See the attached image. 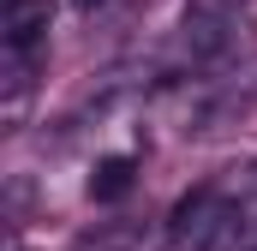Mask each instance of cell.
Here are the masks:
<instances>
[{
  "label": "cell",
  "instance_id": "1",
  "mask_svg": "<svg viewBox=\"0 0 257 251\" xmlns=\"http://www.w3.org/2000/svg\"><path fill=\"white\" fill-rule=\"evenodd\" d=\"M168 239L180 251H257V162L192 186L168 215Z\"/></svg>",
  "mask_w": 257,
  "mask_h": 251
},
{
  "label": "cell",
  "instance_id": "2",
  "mask_svg": "<svg viewBox=\"0 0 257 251\" xmlns=\"http://www.w3.org/2000/svg\"><path fill=\"white\" fill-rule=\"evenodd\" d=\"M251 24L239 6H221V0H186V18H180V48L192 54V66H221L245 48Z\"/></svg>",
  "mask_w": 257,
  "mask_h": 251
},
{
  "label": "cell",
  "instance_id": "3",
  "mask_svg": "<svg viewBox=\"0 0 257 251\" xmlns=\"http://www.w3.org/2000/svg\"><path fill=\"white\" fill-rule=\"evenodd\" d=\"M0 30H6V60H42L48 30H54V6L48 0H12Z\"/></svg>",
  "mask_w": 257,
  "mask_h": 251
},
{
  "label": "cell",
  "instance_id": "4",
  "mask_svg": "<svg viewBox=\"0 0 257 251\" xmlns=\"http://www.w3.org/2000/svg\"><path fill=\"white\" fill-rule=\"evenodd\" d=\"M138 180V162L132 156H102L96 168H90V203H120Z\"/></svg>",
  "mask_w": 257,
  "mask_h": 251
},
{
  "label": "cell",
  "instance_id": "5",
  "mask_svg": "<svg viewBox=\"0 0 257 251\" xmlns=\"http://www.w3.org/2000/svg\"><path fill=\"white\" fill-rule=\"evenodd\" d=\"M221 6H245V0H221Z\"/></svg>",
  "mask_w": 257,
  "mask_h": 251
},
{
  "label": "cell",
  "instance_id": "6",
  "mask_svg": "<svg viewBox=\"0 0 257 251\" xmlns=\"http://www.w3.org/2000/svg\"><path fill=\"white\" fill-rule=\"evenodd\" d=\"M78 6H96V0H78Z\"/></svg>",
  "mask_w": 257,
  "mask_h": 251
}]
</instances>
